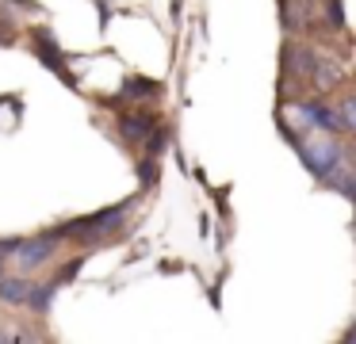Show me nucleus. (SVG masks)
<instances>
[{"mask_svg":"<svg viewBox=\"0 0 356 344\" xmlns=\"http://www.w3.org/2000/svg\"><path fill=\"white\" fill-rule=\"evenodd\" d=\"M149 130H154V115L149 111H131V115L119 119V134H123L127 142H142Z\"/></svg>","mask_w":356,"mask_h":344,"instance_id":"423d86ee","label":"nucleus"},{"mask_svg":"<svg viewBox=\"0 0 356 344\" xmlns=\"http://www.w3.org/2000/svg\"><path fill=\"white\" fill-rule=\"evenodd\" d=\"M291 145L299 149V157H302V165L310 168V172L318 176V180H330L337 168H345V157H341V145L333 142V138H318L314 145H302L299 138L291 134Z\"/></svg>","mask_w":356,"mask_h":344,"instance_id":"f03ea898","label":"nucleus"},{"mask_svg":"<svg viewBox=\"0 0 356 344\" xmlns=\"http://www.w3.org/2000/svg\"><path fill=\"white\" fill-rule=\"evenodd\" d=\"M330 19H333V27H345V15H341V0H333V4H330Z\"/></svg>","mask_w":356,"mask_h":344,"instance_id":"f8f14e48","label":"nucleus"},{"mask_svg":"<svg viewBox=\"0 0 356 344\" xmlns=\"http://www.w3.org/2000/svg\"><path fill=\"white\" fill-rule=\"evenodd\" d=\"M58 241H62V234H39V237H19V245H16V252L12 256L19 260V268L24 272H31V268H42L50 256L58 252Z\"/></svg>","mask_w":356,"mask_h":344,"instance_id":"7ed1b4c3","label":"nucleus"},{"mask_svg":"<svg viewBox=\"0 0 356 344\" xmlns=\"http://www.w3.org/2000/svg\"><path fill=\"white\" fill-rule=\"evenodd\" d=\"M302 119L314 122V126H322V130H345L341 119L333 115V107H325V104H302Z\"/></svg>","mask_w":356,"mask_h":344,"instance_id":"0eeeda50","label":"nucleus"},{"mask_svg":"<svg viewBox=\"0 0 356 344\" xmlns=\"http://www.w3.org/2000/svg\"><path fill=\"white\" fill-rule=\"evenodd\" d=\"M280 4H287V0H280Z\"/></svg>","mask_w":356,"mask_h":344,"instance_id":"4468645a","label":"nucleus"},{"mask_svg":"<svg viewBox=\"0 0 356 344\" xmlns=\"http://www.w3.org/2000/svg\"><path fill=\"white\" fill-rule=\"evenodd\" d=\"M138 180H142V188H149V183L157 180V157H146L138 165Z\"/></svg>","mask_w":356,"mask_h":344,"instance_id":"9d476101","label":"nucleus"},{"mask_svg":"<svg viewBox=\"0 0 356 344\" xmlns=\"http://www.w3.org/2000/svg\"><path fill=\"white\" fill-rule=\"evenodd\" d=\"M54 290H58L54 279L50 283H31V298H27V306H31L35 313H47L50 302H54Z\"/></svg>","mask_w":356,"mask_h":344,"instance_id":"6e6552de","label":"nucleus"},{"mask_svg":"<svg viewBox=\"0 0 356 344\" xmlns=\"http://www.w3.org/2000/svg\"><path fill=\"white\" fill-rule=\"evenodd\" d=\"M27 298H31V279H24V275H0V302L27 306Z\"/></svg>","mask_w":356,"mask_h":344,"instance_id":"39448f33","label":"nucleus"},{"mask_svg":"<svg viewBox=\"0 0 356 344\" xmlns=\"http://www.w3.org/2000/svg\"><path fill=\"white\" fill-rule=\"evenodd\" d=\"M341 126H345V130L356 126V104H353V99H345V104H341Z\"/></svg>","mask_w":356,"mask_h":344,"instance_id":"9b49d317","label":"nucleus"},{"mask_svg":"<svg viewBox=\"0 0 356 344\" xmlns=\"http://www.w3.org/2000/svg\"><path fill=\"white\" fill-rule=\"evenodd\" d=\"M127 211H131V199H127V203H119V206H104V211L88 214V218L65 222V226H58V234H62V237H77V241H96V237L119 229V222H123Z\"/></svg>","mask_w":356,"mask_h":344,"instance_id":"f257e3e1","label":"nucleus"},{"mask_svg":"<svg viewBox=\"0 0 356 344\" xmlns=\"http://www.w3.org/2000/svg\"><path fill=\"white\" fill-rule=\"evenodd\" d=\"M123 92H127V96H157V84L138 81V76H127V81H123Z\"/></svg>","mask_w":356,"mask_h":344,"instance_id":"1a4fd4ad","label":"nucleus"},{"mask_svg":"<svg viewBox=\"0 0 356 344\" xmlns=\"http://www.w3.org/2000/svg\"><path fill=\"white\" fill-rule=\"evenodd\" d=\"M31 42H35V50H39V58L47 61V65L54 69V73L73 88V84H77V76H73V73H70V65H65V54H62V46H58V38L50 35L47 27H39V31L31 35Z\"/></svg>","mask_w":356,"mask_h":344,"instance_id":"20e7f679","label":"nucleus"},{"mask_svg":"<svg viewBox=\"0 0 356 344\" xmlns=\"http://www.w3.org/2000/svg\"><path fill=\"white\" fill-rule=\"evenodd\" d=\"M0 275H4V256H0Z\"/></svg>","mask_w":356,"mask_h":344,"instance_id":"ddd939ff","label":"nucleus"}]
</instances>
